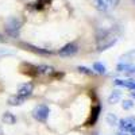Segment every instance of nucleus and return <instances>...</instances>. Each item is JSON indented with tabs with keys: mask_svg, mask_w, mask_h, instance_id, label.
Wrapping results in <instances>:
<instances>
[{
	"mask_svg": "<svg viewBox=\"0 0 135 135\" xmlns=\"http://www.w3.org/2000/svg\"><path fill=\"white\" fill-rule=\"evenodd\" d=\"M34 92V84L32 83H23L18 85V95L22 97H28Z\"/></svg>",
	"mask_w": 135,
	"mask_h": 135,
	"instance_id": "nucleus-7",
	"label": "nucleus"
},
{
	"mask_svg": "<svg viewBox=\"0 0 135 135\" xmlns=\"http://www.w3.org/2000/svg\"><path fill=\"white\" fill-rule=\"evenodd\" d=\"M50 115V108L46 104H38L32 109V118L39 123H46Z\"/></svg>",
	"mask_w": 135,
	"mask_h": 135,
	"instance_id": "nucleus-2",
	"label": "nucleus"
},
{
	"mask_svg": "<svg viewBox=\"0 0 135 135\" xmlns=\"http://www.w3.org/2000/svg\"><path fill=\"white\" fill-rule=\"evenodd\" d=\"M132 91H135V84H134V86H132Z\"/></svg>",
	"mask_w": 135,
	"mask_h": 135,
	"instance_id": "nucleus-23",
	"label": "nucleus"
},
{
	"mask_svg": "<svg viewBox=\"0 0 135 135\" xmlns=\"http://www.w3.org/2000/svg\"><path fill=\"white\" fill-rule=\"evenodd\" d=\"M23 103H25V97L19 96L18 93H16V95H11V96L7 99V104H8V105H12V107L22 105Z\"/></svg>",
	"mask_w": 135,
	"mask_h": 135,
	"instance_id": "nucleus-10",
	"label": "nucleus"
},
{
	"mask_svg": "<svg viewBox=\"0 0 135 135\" xmlns=\"http://www.w3.org/2000/svg\"><path fill=\"white\" fill-rule=\"evenodd\" d=\"M55 69L50 65H38L35 66V76H45V77H53Z\"/></svg>",
	"mask_w": 135,
	"mask_h": 135,
	"instance_id": "nucleus-8",
	"label": "nucleus"
},
{
	"mask_svg": "<svg viewBox=\"0 0 135 135\" xmlns=\"http://www.w3.org/2000/svg\"><path fill=\"white\" fill-rule=\"evenodd\" d=\"M50 3H51V0H37V2L32 4V7L35 9H43L47 6H50Z\"/></svg>",
	"mask_w": 135,
	"mask_h": 135,
	"instance_id": "nucleus-17",
	"label": "nucleus"
},
{
	"mask_svg": "<svg viewBox=\"0 0 135 135\" xmlns=\"http://www.w3.org/2000/svg\"><path fill=\"white\" fill-rule=\"evenodd\" d=\"M100 111H101V105L100 104H95L91 109V115H89L88 120L85 122V126L91 127V126H95L96 122L99 120V116H100Z\"/></svg>",
	"mask_w": 135,
	"mask_h": 135,
	"instance_id": "nucleus-6",
	"label": "nucleus"
},
{
	"mask_svg": "<svg viewBox=\"0 0 135 135\" xmlns=\"http://www.w3.org/2000/svg\"><path fill=\"white\" fill-rule=\"evenodd\" d=\"M0 39H2V37H0Z\"/></svg>",
	"mask_w": 135,
	"mask_h": 135,
	"instance_id": "nucleus-25",
	"label": "nucleus"
},
{
	"mask_svg": "<svg viewBox=\"0 0 135 135\" xmlns=\"http://www.w3.org/2000/svg\"><path fill=\"white\" fill-rule=\"evenodd\" d=\"M119 60H120V62H123V64H131V62L135 60V49H132V50L124 53L123 55H120Z\"/></svg>",
	"mask_w": 135,
	"mask_h": 135,
	"instance_id": "nucleus-12",
	"label": "nucleus"
},
{
	"mask_svg": "<svg viewBox=\"0 0 135 135\" xmlns=\"http://www.w3.org/2000/svg\"><path fill=\"white\" fill-rule=\"evenodd\" d=\"M93 72L99 73V74H105L107 73V68L103 64H100V62H95L93 64Z\"/></svg>",
	"mask_w": 135,
	"mask_h": 135,
	"instance_id": "nucleus-18",
	"label": "nucleus"
},
{
	"mask_svg": "<svg viewBox=\"0 0 135 135\" xmlns=\"http://www.w3.org/2000/svg\"><path fill=\"white\" fill-rule=\"evenodd\" d=\"M131 97H132V99H135V91H134V92H131Z\"/></svg>",
	"mask_w": 135,
	"mask_h": 135,
	"instance_id": "nucleus-22",
	"label": "nucleus"
},
{
	"mask_svg": "<svg viewBox=\"0 0 135 135\" xmlns=\"http://www.w3.org/2000/svg\"><path fill=\"white\" fill-rule=\"evenodd\" d=\"M120 99H122V92L119 89H115V91H112V93L108 96V103L109 104H116Z\"/></svg>",
	"mask_w": 135,
	"mask_h": 135,
	"instance_id": "nucleus-15",
	"label": "nucleus"
},
{
	"mask_svg": "<svg viewBox=\"0 0 135 135\" xmlns=\"http://www.w3.org/2000/svg\"><path fill=\"white\" fill-rule=\"evenodd\" d=\"M134 105H135V103L132 100H123L122 101V108L123 109H131Z\"/></svg>",
	"mask_w": 135,
	"mask_h": 135,
	"instance_id": "nucleus-20",
	"label": "nucleus"
},
{
	"mask_svg": "<svg viewBox=\"0 0 135 135\" xmlns=\"http://www.w3.org/2000/svg\"><path fill=\"white\" fill-rule=\"evenodd\" d=\"M78 53V45H76L74 42H70V43H66L65 46H62L60 50H58V55L62 58H66V57H73Z\"/></svg>",
	"mask_w": 135,
	"mask_h": 135,
	"instance_id": "nucleus-4",
	"label": "nucleus"
},
{
	"mask_svg": "<svg viewBox=\"0 0 135 135\" xmlns=\"http://www.w3.org/2000/svg\"><path fill=\"white\" fill-rule=\"evenodd\" d=\"M114 84L118 85V86H124V88L132 89V86L135 84V80H132V78H128V80H120V78H116V80L114 81Z\"/></svg>",
	"mask_w": 135,
	"mask_h": 135,
	"instance_id": "nucleus-13",
	"label": "nucleus"
},
{
	"mask_svg": "<svg viewBox=\"0 0 135 135\" xmlns=\"http://www.w3.org/2000/svg\"><path fill=\"white\" fill-rule=\"evenodd\" d=\"M93 3H95V7L99 11L107 12V11L114 9L119 4V0H93Z\"/></svg>",
	"mask_w": 135,
	"mask_h": 135,
	"instance_id": "nucleus-5",
	"label": "nucleus"
},
{
	"mask_svg": "<svg viewBox=\"0 0 135 135\" xmlns=\"http://www.w3.org/2000/svg\"><path fill=\"white\" fill-rule=\"evenodd\" d=\"M20 27H22V23H20V20L16 19V18H9L6 22V26H4L6 32L8 34L9 37H12V38H18L19 37Z\"/></svg>",
	"mask_w": 135,
	"mask_h": 135,
	"instance_id": "nucleus-3",
	"label": "nucleus"
},
{
	"mask_svg": "<svg viewBox=\"0 0 135 135\" xmlns=\"http://www.w3.org/2000/svg\"><path fill=\"white\" fill-rule=\"evenodd\" d=\"M132 135H135V132H132Z\"/></svg>",
	"mask_w": 135,
	"mask_h": 135,
	"instance_id": "nucleus-24",
	"label": "nucleus"
},
{
	"mask_svg": "<svg viewBox=\"0 0 135 135\" xmlns=\"http://www.w3.org/2000/svg\"><path fill=\"white\" fill-rule=\"evenodd\" d=\"M77 70L80 72V73H83V74H86V76H93V74H95V72L91 70V69H89V68H86V66H77Z\"/></svg>",
	"mask_w": 135,
	"mask_h": 135,
	"instance_id": "nucleus-19",
	"label": "nucleus"
},
{
	"mask_svg": "<svg viewBox=\"0 0 135 135\" xmlns=\"http://www.w3.org/2000/svg\"><path fill=\"white\" fill-rule=\"evenodd\" d=\"M118 126L122 131H131V128L135 126V118H124L120 119Z\"/></svg>",
	"mask_w": 135,
	"mask_h": 135,
	"instance_id": "nucleus-9",
	"label": "nucleus"
},
{
	"mask_svg": "<svg viewBox=\"0 0 135 135\" xmlns=\"http://www.w3.org/2000/svg\"><path fill=\"white\" fill-rule=\"evenodd\" d=\"M131 64H123V62H119L118 66H116V70L118 72H126L127 70V68L130 66Z\"/></svg>",
	"mask_w": 135,
	"mask_h": 135,
	"instance_id": "nucleus-21",
	"label": "nucleus"
},
{
	"mask_svg": "<svg viewBox=\"0 0 135 135\" xmlns=\"http://www.w3.org/2000/svg\"><path fill=\"white\" fill-rule=\"evenodd\" d=\"M23 46L27 47L30 51L37 53V54H39V55H50V54L53 53V51H50V50H47V49H41V47H37V46H32V45H28V43H25Z\"/></svg>",
	"mask_w": 135,
	"mask_h": 135,
	"instance_id": "nucleus-11",
	"label": "nucleus"
},
{
	"mask_svg": "<svg viewBox=\"0 0 135 135\" xmlns=\"http://www.w3.org/2000/svg\"><path fill=\"white\" fill-rule=\"evenodd\" d=\"M105 122L108 123L109 126H118V123H119V119H118V116L115 115V114H107V116H105Z\"/></svg>",
	"mask_w": 135,
	"mask_h": 135,
	"instance_id": "nucleus-16",
	"label": "nucleus"
},
{
	"mask_svg": "<svg viewBox=\"0 0 135 135\" xmlns=\"http://www.w3.org/2000/svg\"><path fill=\"white\" fill-rule=\"evenodd\" d=\"M2 122L6 123V124H15L16 123V116L12 114V112H4L2 116Z\"/></svg>",
	"mask_w": 135,
	"mask_h": 135,
	"instance_id": "nucleus-14",
	"label": "nucleus"
},
{
	"mask_svg": "<svg viewBox=\"0 0 135 135\" xmlns=\"http://www.w3.org/2000/svg\"><path fill=\"white\" fill-rule=\"evenodd\" d=\"M118 41V37L115 35L112 31H101L99 35H97V51H104L109 47H112Z\"/></svg>",
	"mask_w": 135,
	"mask_h": 135,
	"instance_id": "nucleus-1",
	"label": "nucleus"
}]
</instances>
